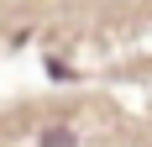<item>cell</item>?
Masks as SVG:
<instances>
[]
</instances>
